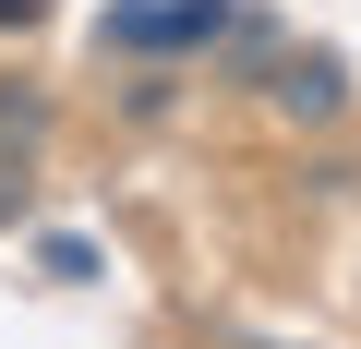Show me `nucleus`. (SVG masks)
<instances>
[{
	"mask_svg": "<svg viewBox=\"0 0 361 349\" xmlns=\"http://www.w3.org/2000/svg\"><path fill=\"white\" fill-rule=\"evenodd\" d=\"M229 13L217 0H121L109 13V49H217Z\"/></svg>",
	"mask_w": 361,
	"mask_h": 349,
	"instance_id": "nucleus-1",
	"label": "nucleus"
},
{
	"mask_svg": "<svg viewBox=\"0 0 361 349\" xmlns=\"http://www.w3.org/2000/svg\"><path fill=\"white\" fill-rule=\"evenodd\" d=\"M265 97H277L289 121H337V109H349V73H337V49H289V61L265 73Z\"/></svg>",
	"mask_w": 361,
	"mask_h": 349,
	"instance_id": "nucleus-2",
	"label": "nucleus"
},
{
	"mask_svg": "<svg viewBox=\"0 0 361 349\" xmlns=\"http://www.w3.org/2000/svg\"><path fill=\"white\" fill-rule=\"evenodd\" d=\"M37 133H49V109H37V97H0V145H37Z\"/></svg>",
	"mask_w": 361,
	"mask_h": 349,
	"instance_id": "nucleus-3",
	"label": "nucleus"
},
{
	"mask_svg": "<svg viewBox=\"0 0 361 349\" xmlns=\"http://www.w3.org/2000/svg\"><path fill=\"white\" fill-rule=\"evenodd\" d=\"M0 25H13V37H25V25H37V0H0Z\"/></svg>",
	"mask_w": 361,
	"mask_h": 349,
	"instance_id": "nucleus-4",
	"label": "nucleus"
}]
</instances>
